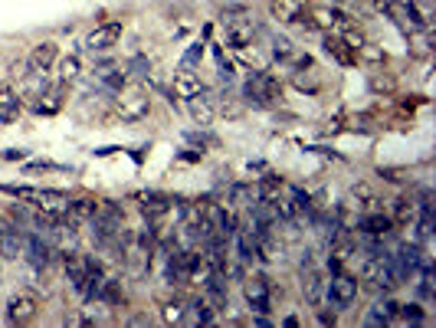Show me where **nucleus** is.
I'll use <instances>...</instances> for the list:
<instances>
[{
  "mask_svg": "<svg viewBox=\"0 0 436 328\" xmlns=\"http://www.w3.org/2000/svg\"><path fill=\"white\" fill-rule=\"evenodd\" d=\"M203 82H200V76L197 73H190V66H181V69H177L174 73V95L177 99H194V95H200V92H203Z\"/></svg>",
  "mask_w": 436,
  "mask_h": 328,
  "instance_id": "20",
  "label": "nucleus"
},
{
  "mask_svg": "<svg viewBox=\"0 0 436 328\" xmlns=\"http://www.w3.org/2000/svg\"><path fill=\"white\" fill-rule=\"evenodd\" d=\"M203 220H207V233H217V237H226V240L237 230V217L230 214V207L220 201L203 203Z\"/></svg>",
  "mask_w": 436,
  "mask_h": 328,
  "instance_id": "10",
  "label": "nucleus"
},
{
  "mask_svg": "<svg viewBox=\"0 0 436 328\" xmlns=\"http://www.w3.org/2000/svg\"><path fill=\"white\" fill-rule=\"evenodd\" d=\"M99 302L112 305V309L125 305V286H122V279H102V286H99Z\"/></svg>",
  "mask_w": 436,
  "mask_h": 328,
  "instance_id": "26",
  "label": "nucleus"
},
{
  "mask_svg": "<svg viewBox=\"0 0 436 328\" xmlns=\"http://www.w3.org/2000/svg\"><path fill=\"white\" fill-rule=\"evenodd\" d=\"M56 60H60V46H56L53 39H43V43H37V46L30 50L26 69H30V73H39V76H50Z\"/></svg>",
  "mask_w": 436,
  "mask_h": 328,
  "instance_id": "13",
  "label": "nucleus"
},
{
  "mask_svg": "<svg viewBox=\"0 0 436 328\" xmlns=\"http://www.w3.org/2000/svg\"><path fill=\"white\" fill-rule=\"evenodd\" d=\"M325 289H328V282H325L322 273L309 269V273L302 276V295H305L309 309H322L325 305Z\"/></svg>",
  "mask_w": 436,
  "mask_h": 328,
  "instance_id": "18",
  "label": "nucleus"
},
{
  "mask_svg": "<svg viewBox=\"0 0 436 328\" xmlns=\"http://www.w3.org/2000/svg\"><path fill=\"white\" fill-rule=\"evenodd\" d=\"M397 322L420 325V322H424V309H420V305H400V309H397Z\"/></svg>",
  "mask_w": 436,
  "mask_h": 328,
  "instance_id": "33",
  "label": "nucleus"
},
{
  "mask_svg": "<svg viewBox=\"0 0 436 328\" xmlns=\"http://www.w3.org/2000/svg\"><path fill=\"white\" fill-rule=\"evenodd\" d=\"M309 7L311 0H269V13L275 24H299Z\"/></svg>",
  "mask_w": 436,
  "mask_h": 328,
  "instance_id": "16",
  "label": "nucleus"
},
{
  "mask_svg": "<svg viewBox=\"0 0 436 328\" xmlns=\"http://www.w3.org/2000/svg\"><path fill=\"white\" fill-rule=\"evenodd\" d=\"M213 312H217V309H213V305L207 302L203 295H200V299H190V302H187L184 322H187V325H210V322H213Z\"/></svg>",
  "mask_w": 436,
  "mask_h": 328,
  "instance_id": "23",
  "label": "nucleus"
},
{
  "mask_svg": "<svg viewBox=\"0 0 436 328\" xmlns=\"http://www.w3.org/2000/svg\"><path fill=\"white\" fill-rule=\"evenodd\" d=\"M397 309L400 305L394 299H381V302L371 305V312H367V325H390V322H397Z\"/></svg>",
  "mask_w": 436,
  "mask_h": 328,
  "instance_id": "24",
  "label": "nucleus"
},
{
  "mask_svg": "<svg viewBox=\"0 0 436 328\" xmlns=\"http://www.w3.org/2000/svg\"><path fill=\"white\" fill-rule=\"evenodd\" d=\"M203 299L213 305V309H224L230 302V289H226V276L213 269L210 276L203 279Z\"/></svg>",
  "mask_w": 436,
  "mask_h": 328,
  "instance_id": "21",
  "label": "nucleus"
},
{
  "mask_svg": "<svg viewBox=\"0 0 436 328\" xmlns=\"http://www.w3.org/2000/svg\"><path fill=\"white\" fill-rule=\"evenodd\" d=\"M200 56H203V43H194L190 50L184 53V63L181 66H194V63H200Z\"/></svg>",
  "mask_w": 436,
  "mask_h": 328,
  "instance_id": "35",
  "label": "nucleus"
},
{
  "mask_svg": "<svg viewBox=\"0 0 436 328\" xmlns=\"http://www.w3.org/2000/svg\"><path fill=\"white\" fill-rule=\"evenodd\" d=\"M296 89H302V92H309V95H315V92L322 89V76H318V69H315V66H305V69H296Z\"/></svg>",
  "mask_w": 436,
  "mask_h": 328,
  "instance_id": "28",
  "label": "nucleus"
},
{
  "mask_svg": "<svg viewBox=\"0 0 436 328\" xmlns=\"http://www.w3.org/2000/svg\"><path fill=\"white\" fill-rule=\"evenodd\" d=\"M115 115L135 125V122H145L151 115V92L141 86H125L115 92Z\"/></svg>",
  "mask_w": 436,
  "mask_h": 328,
  "instance_id": "2",
  "label": "nucleus"
},
{
  "mask_svg": "<svg viewBox=\"0 0 436 328\" xmlns=\"http://www.w3.org/2000/svg\"><path fill=\"white\" fill-rule=\"evenodd\" d=\"M243 99H246L249 105H256V109L275 105V102H282V82H279L273 73L260 69L256 76L246 79V86H243Z\"/></svg>",
  "mask_w": 436,
  "mask_h": 328,
  "instance_id": "5",
  "label": "nucleus"
},
{
  "mask_svg": "<svg viewBox=\"0 0 436 328\" xmlns=\"http://www.w3.org/2000/svg\"><path fill=\"white\" fill-rule=\"evenodd\" d=\"M413 217H417V201H413V197H397V201H394V214H390V220L407 227Z\"/></svg>",
  "mask_w": 436,
  "mask_h": 328,
  "instance_id": "29",
  "label": "nucleus"
},
{
  "mask_svg": "<svg viewBox=\"0 0 436 328\" xmlns=\"http://www.w3.org/2000/svg\"><path fill=\"white\" fill-rule=\"evenodd\" d=\"M358 227H361V233H367V237H387L390 230H394V220H390V214H384L381 207H374V210H361L358 214Z\"/></svg>",
  "mask_w": 436,
  "mask_h": 328,
  "instance_id": "15",
  "label": "nucleus"
},
{
  "mask_svg": "<svg viewBox=\"0 0 436 328\" xmlns=\"http://www.w3.org/2000/svg\"><path fill=\"white\" fill-rule=\"evenodd\" d=\"M358 292H361V282L341 269V273H331V282L325 289V302L331 305L335 312H348L351 305L358 302Z\"/></svg>",
  "mask_w": 436,
  "mask_h": 328,
  "instance_id": "7",
  "label": "nucleus"
},
{
  "mask_svg": "<svg viewBox=\"0 0 436 328\" xmlns=\"http://www.w3.org/2000/svg\"><path fill=\"white\" fill-rule=\"evenodd\" d=\"M79 76H82V60L79 56H66L60 63V82L66 86V82H75Z\"/></svg>",
  "mask_w": 436,
  "mask_h": 328,
  "instance_id": "31",
  "label": "nucleus"
},
{
  "mask_svg": "<svg viewBox=\"0 0 436 328\" xmlns=\"http://www.w3.org/2000/svg\"><path fill=\"white\" fill-rule=\"evenodd\" d=\"M424 273H420V282H417V295L424 299V302H430L433 299V273H430V263L420 266Z\"/></svg>",
  "mask_w": 436,
  "mask_h": 328,
  "instance_id": "32",
  "label": "nucleus"
},
{
  "mask_svg": "<svg viewBox=\"0 0 436 328\" xmlns=\"http://www.w3.org/2000/svg\"><path fill=\"white\" fill-rule=\"evenodd\" d=\"M20 109H24L20 92H17L10 82H0V125H10V122H17Z\"/></svg>",
  "mask_w": 436,
  "mask_h": 328,
  "instance_id": "17",
  "label": "nucleus"
},
{
  "mask_svg": "<svg viewBox=\"0 0 436 328\" xmlns=\"http://www.w3.org/2000/svg\"><path fill=\"white\" fill-rule=\"evenodd\" d=\"M269 53H273L275 63H282V66H292V63H296V56H299L296 43H292L289 37H275L273 43H269Z\"/></svg>",
  "mask_w": 436,
  "mask_h": 328,
  "instance_id": "27",
  "label": "nucleus"
},
{
  "mask_svg": "<svg viewBox=\"0 0 436 328\" xmlns=\"http://www.w3.org/2000/svg\"><path fill=\"white\" fill-rule=\"evenodd\" d=\"M122 33H125L122 20H105V24H96L92 30H89L86 39H82V46H86L89 53H109V50L118 46Z\"/></svg>",
  "mask_w": 436,
  "mask_h": 328,
  "instance_id": "8",
  "label": "nucleus"
},
{
  "mask_svg": "<svg viewBox=\"0 0 436 328\" xmlns=\"http://www.w3.org/2000/svg\"><path fill=\"white\" fill-rule=\"evenodd\" d=\"M96 214H99V201H92V197L69 201V207H66V217H69L73 224H86V220H92Z\"/></svg>",
  "mask_w": 436,
  "mask_h": 328,
  "instance_id": "25",
  "label": "nucleus"
},
{
  "mask_svg": "<svg viewBox=\"0 0 436 328\" xmlns=\"http://www.w3.org/2000/svg\"><path fill=\"white\" fill-rule=\"evenodd\" d=\"M20 256H26V263L33 266L37 273H43V269H50L53 263V250L50 243L43 240L39 233H24V253Z\"/></svg>",
  "mask_w": 436,
  "mask_h": 328,
  "instance_id": "14",
  "label": "nucleus"
},
{
  "mask_svg": "<svg viewBox=\"0 0 436 328\" xmlns=\"http://www.w3.org/2000/svg\"><path fill=\"white\" fill-rule=\"evenodd\" d=\"M381 7H384L387 17H390L403 33H410V37L430 30V13H426L417 0H381Z\"/></svg>",
  "mask_w": 436,
  "mask_h": 328,
  "instance_id": "1",
  "label": "nucleus"
},
{
  "mask_svg": "<svg viewBox=\"0 0 436 328\" xmlns=\"http://www.w3.org/2000/svg\"><path fill=\"white\" fill-rule=\"evenodd\" d=\"M184 312H187L184 299H167V302L161 305V322H167V325H181V322H184Z\"/></svg>",
  "mask_w": 436,
  "mask_h": 328,
  "instance_id": "30",
  "label": "nucleus"
},
{
  "mask_svg": "<svg viewBox=\"0 0 436 328\" xmlns=\"http://www.w3.org/2000/svg\"><path fill=\"white\" fill-rule=\"evenodd\" d=\"M3 161H24V152H3Z\"/></svg>",
  "mask_w": 436,
  "mask_h": 328,
  "instance_id": "37",
  "label": "nucleus"
},
{
  "mask_svg": "<svg viewBox=\"0 0 436 328\" xmlns=\"http://www.w3.org/2000/svg\"><path fill=\"white\" fill-rule=\"evenodd\" d=\"M24 253V230L13 217H0V259H17Z\"/></svg>",
  "mask_w": 436,
  "mask_h": 328,
  "instance_id": "12",
  "label": "nucleus"
},
{
  "mask_svg": "<svg viewBox=\"0 0 436 328\" xmlns=\"http://www.w3.org/2000/svg\"><path fill=\"white\" fill-rule=\"evenodd\" d=\"M243 295H246L249 309L260 312V316H266V312L273 309V286H269L266 276H249L246 282H243Z\"/></svg>",
  "mask_w": 436,
  "mask_h": 328,
  "instance_id": "11",
  "label": "nucleus"
},
{
  "mask_svg": "<svg viewBox=\"0 0 436 328\" xmlns=\"http://www.w3.org/2000/svg\"><path fill=\"white\" fill-rule=\"evenodd\" d=\"M220 24H224L226 46H233V50H246L249 43H253V37L260 33V26L253 24V17H249L246 10H239V7H233V10H224Z\"/></svg>",
  "mask_w": 436,
  "mask_h": 328,
  "instance_id": "4",
  "label": "nucleus"
},
{
  "mask_svg": "<svg viewBox=\"0 0 436 328\" xmlns=\"http://www.w3.org/2000/svg\"><path fill=\"white\" fill-rule=\"evenodd\" d=\"M39 312V299H37V292H13L10 299H7V322L10 325H26V322H33Z\"/></svg>",
  "mask_w": 436,
  "mask_h": 328,
  "instance_id": "9",
  "label": "nucleus"
},
{
  "mask_svg": "<svg viewBox=\"0 0 436 328\" xmlns=\"http://www.w3.org/2000/svg\"><path fill=\"white\" fill-rule=\"evenodd\" d=\"M213 56H217V66H220V79H226V82H230V79H233V73H237V69H233V63L224 56V50H220V46L213 50Z\"/></svg>",
  "mask_w": 436,
  "mask_h": 328,
  "instance_id": "34",
  "label": "nucleus"
},
{
  "mask_svg": "<svg viewBox=\"0 0 436 328\" xmlns=\"http://www.w3.org/2000/svg\"><path fill=\"white\" fill-rule=\"evenodd\" d=\"M361 282L367 289H377V292H390L397 289L400 282L394 276V266H390V256L387 253H371L361 259Z\"/></svg>",
  "mask_w": 436,
  "mask_h": 328,
  "instance_id": "3",
  "label": "nucleus"
},
{
  "mask_svg": "<svg viewBox=\"0 0 436 328\" xmlns=\"http://www.w3.org/2000/svg\"><path fill=\"white\" fill-rule=\"evenodd\" d=\"M299 24L305 30H318V33H345V30L354 26V20H351L348 13L335 10V7H309Z\"/></svg>",
  "mask_w": 436,
  "mask_h": 328,
  "instance_id": "6",
  "label": "nucleus"
},
{
  "mask_svg": "<svg viewBox=\"0 0 436 328\" xmlns=\"http://www.w3.org/2000/svg\"><path fill=\"white\" fill-rule=\"evenodd\" d=\"M325 53L335 60V63H341V66H354L358 63V53L348 46V39L341 37V33H325Z\"/></svg>",
  "mask_w": 436,
  "mask_h": 328,
  "instance_id": "19",
  "label": "nucleus"
},
{
  "mask_svg": "<svg viewBox=\"0 0 436 328\" xmlns=\"http://www.w3.org/2000/svg\"><path fill=\"white\" fill-rule=\"evenodd\" d=\"M318 312V322L322 325H335V312H325V309H315Z\"/></svg>",
  "mask_w": 436,
  "mask_h": 328,
  "instance_id": "36",
  "label": "nucleus"
},
{
  "mask_svg": "<svg viewBox=\"0 0 436 328\" xmlns=\"http://www.w3.org/2000/svg\"><path fill=\"white\" fill-rule=\"evenodd\" d=\"M187 109H190V115H194V122H197V125H210L213 115H217L213 99L207 95V89H203L200 95H194V99H187Z\"/></svg>",
  "mask_w": 436,
  "mask_h": 328,
  "instance_id": "22",
  "label": "nucleus"
}]
</instances>
